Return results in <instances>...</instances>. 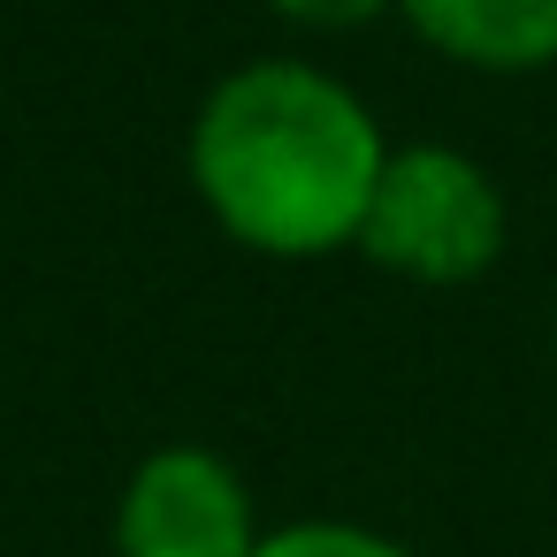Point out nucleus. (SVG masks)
<instances>
[{
  "mask_svg": "<svg viewBox=\"0 0 557 557\" xmlns=\"http://www.w3.org/2000/svg\"><path fill=\"white\" fill-rule=\"evenodd\" d=\"M252 557H412V549L359 519H290V527H268Z\"/></svg>",
  "mask_w": 557,
  "mask_h": 557,
  "instance_id": "obj_5",
  "label": "nucleus"
},
{
  "mask_svg": "<svg viewBox=\"0 0 557 557\" xmlns=\"http://www.w3.org/2000/svg\"><path fill=\"white\" fill-rule=\"evenodd\" d=\"M389 138L321 62L260 54L207 85L184 169L207 222L260 260H329L359 245Z\"/></svg>",
  "mask_w": 557,
  "mask_h": 557,
  "instance_id": "obj_1",
  "label": "nucleus"
},
{
  "mask_svg": "<svg viewBox=\"0 0 557 557\" xmlns=\"http://www.w3.org/2000/svg\"><path fill=\"white\" fill-rule=\"evenodd\" d=\"M268 16H283L290 32H359L374 16H397V0H260Z\"/></svg>",
  "mask_w": 557,
  "mask_h": 557,
  "instance_id": "obj_6",
  "label": "nucleus"
},
{
  "mask_svg": "<svg viewBox=\"0 0 557 557\" xmlns=\"http://www.w3.org/2000/svg\"><path fill=\"white\" fill-rule=\"evenodd\" d=\"M511 207L496 176L458 146H389L382 184L367 199L359 245L382 275L420 290H466L504 260Z\"/></svg>",
  "mask_w": 557,
  "mask_h": 557,
  "instance_id": "obj_2",
  "label": "nucleus"
},
{
  "mask_svg": "<svg viewBox=\"0 0 557 557\" xmlns=\"http://www.w3.org/2000/svg\"><path fill=\"white\" fill-rule=\"evenodd\" d=\"M260 511L245 473L207 443H161L115 496V557H252Z\"/></svg>",
  "mask_w": 557,
  "mask_h": 557,
  "instance_id": "obj_3",
  "label": "nucleus"
},
{
  "mask_svg": "<svg viewBox=\"0 0 557 557\" xmlns=\"http://www.w3.org/2000/svg\"><path fill=\"white\" fill-rule=\"evenodd\" d=\"M549 351H557V321H549Z\"/></svg>",
  "mask_w": 557,
  "mask_h": 557,
  "instance_id": "obj_7",
  "label": "nucleus"
},
{
  "mask_svg": "<svg viewBox=\"0 0 557 557\" xmlns=\"http://www.w3.org/2000/svg\"><path fill=\"white\" fill-rule=\"evenodd\" d=\"M420 47L481 77L557 70V0H397Z\"/></svg>",
  "mask_w": 557,
  "mask_h": 557,
  "instance_id": "obj_4",
  "label": "nucleus"
}]
</instances>
